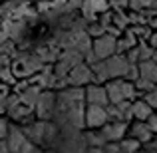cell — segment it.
Masks as SVG:
<instances>
[{"label": "cell", "mask_w": 157, "mask_h": 153, "mask_svg": "<svg viewBox=\"0 0 157 153\" xmlns=\"http://www.w3.org/2000/svg\"><path fill=\"white\" fill-rule=\"evenodd\" d=\"M92 74L96 78V82H105V80H117V78H125L127 70H129V62L125 60V56H111L107 60L96 62L92 64Z\"/></svg>", "instance_id": "6da1fadb"}, {"label": "cell", "mask_w": 157, "mask_h": 153, "mask_svg": "<svg viewBox=\"0 0 157 153\" xmlns=\"http://www.w3.org/2000/svg\"><path fill=\"white\" fill-rule=\"evenodd\" d=\"M105 94H107L109 103L115 105V103L133 100L135 98V86L131 82H125V80H113L105 86Z\"/></svg>", "instance_id": "7a4b0ae2"}, {"label": "cell", "mask_w": 157, "mask_h": 153, "mask_svg": "<svg viewBox=\"0 0 157 153\" xmlns=\"http://www.w3.org/2000/svg\"><path fill=\"white\" fill-rule=\"evenodd\" d=\"M24 135H26V139L32 145H34V143H48V141H52L54 135H56V127L48 121H36L24 131Z\"/></svg>", "instance_id": "3957f363"}, {"label": "cell", "mask_w": 157, "mask_h": 153, "mask_svg": "<svg viewBox=\"0 0 157 153\" xmlns=\"http://www.w3.org/2000/svg\"><path fill=\"white\" fill-rule=\"evenodd\" d=\"M115 36L111 34H104L94 42V50H92V56L96 62H101V60H107V58L115 56Z\"/></svg>", "instance_id": "277c9868"}, {"label": "cell", "mask_w": 157, "mask_h": 153, "mask_svg": "<svg viewBox=\"0 0 157 153\" xmlns=\"http://www.w3.org/2000/svg\"><path fill=\"white\" fill-rule=\"evenodd\" d=\"M34 107H36V113H38L40 121H48L54 115V111H56V96L52 92H40Z\"/></svg>", "instance_id": "5b68a950"}, {"label": "cell", "mask_w": 157, "mask_h": 153, "mask_svg": "<svg viewBox=\"0 0 157 153\" xmlns=\"http://www.w3.org/2000/svg\"><path fill=\"white\" fill-rule=\"evenodd\" d=\"M4 143H6L8 153H20L22 147L28 143V139H26V135H24V129H20V127H8Z\"/></svg>", "instance_id": "8992f818"}, {"label": "cell", "mask_w": 157, "mask_h": 153, "mask_svg": "<svg viewBox=\"0 0 157 153\" xmlns=\"http://www.w3.org/2000/svg\"><path fill=\"white\" fill-rule=\"evenodd\" d=\"M94 80H96V78H94L92 70L86 64H78L68 72V80L66 82H68L70 86H82V84H92Z\"/></svg>", "instance_id": "52a82bcc"}, {"label": "cell", "mask_w": 157, "mask_h": 153, "mask_svg": "<svg viewBox=\"0 0 157 153\" xmlns=\"http://www.w3.org/2000/svg\"><path fill=\"white\" fill-rule=\"evenodd\" d=\"M109 121L105 107H96V105H88V109L84 111V123L90 127H101Z\"/></svg>", "instance_id": "ba28073f"}, {"label": "cell", "mask_w": 157, "mask_h": 153, "mask_svg": "<svg viewBox=\"0 0 157 153\" xmlns=\"http://www.w3.org/2000/svg\"><path fill=\"white\" fill-rule=\"evenodd\" d=\"M84 98L88 100L90 105L96 107H107L109 105V100H107V94L104 86H88V90L84 92Z\"/></svg>", "instance_id": "9c48e42d"}, {"label": "cell", "mask_w": 157, "mask_h": 153, "mask_svg": "<svg viewBox=\"0 0 157 153\" xmlns=\"http://www.w3.org/2000/svg\"><path fill=\"white\" fill-rule=\"evenodd\" d=\"M107 111V117L111 121H121V123H127V119H131V103L129 101H121V103H115V105H107L105 107Z\"/></svg>", "instance_id": "30bf717a"}, {"label": "cell", "mask_w": 157, "mask_h": 153, "mask_svg": "<svg viewBox=\"0 0 157 153\" xmlns=\"http://www.w3.org/2000/svg\"><path fill=\"white\" fill-rule=\"evenodd\" d=\"M127 131V123H121V121H107L104 125V135L105 143H115L119 139H123V133Z\"/></svg>", "instance_id": "8fae6325"}, {"label": "cell", "mask_w": 157, "mask_h": 153, "mask_svg": "<svg viewBox=\"0 0 157 153\" xmlns=\"http://www.w3.org/2000/svg\"><path fill=\"white\" fill-rule=\"evenodd\" d=\"M82 64V54L78 50H72V52H66L64 56L60 58V64H58V70H56V76H66L74 66Z\"/></svg>", "instance_id": "7c38bea8"}, {"label": "cell", "mask_w": 157, "mask_h": 153, "mask_svg": "<svg viewBox=\"0 0 157 153\" xmlns=\"http://www.w3.org/2000/svg\"><path fill=\"white\" fill-rule=\"evenodd\" d=\"M129 135H131V139H135V141H139V143H149L151 139H153V133L149 131V127H147L143 121L133 123Z\"/></svg>", "instance_id": "4fadbf2b"}, {"label": "cell", "mask_w": 157, "mask_h": 153, "mask_svg": "<svg viewBox=\"0 0 157 153\" xmlns=\"http://www.w3.org/2000/svg\"><path fill=\"white\" fill-rule=\"evenodd\" d=\"M137 72H139V78H141V80H147V82H151V84H157V64H153L151 60L137 64Z\"/></svg>", "instance_id": "5bb4252c"}, {"label": "cell", "mask_w": 157, "mask_h": 153, "mask_svg": "<svg viewBox=\"0 0 157 153\" xmlns=\"http://www.w3.org/2000/svg\"><path fill=\"white\" fill-rule=\"evenodd\" d=\"M151 115V107L145 101H135L131 103V117H135L137 121H143Z\"/></svg>", "instance_id": "9a60e30c"}, {"label": "cell", "mask_w": 157, "mask_h": 153, "mask_svg": "<svg viewBox=\"0 0 157 153\" xmlns=\"http://www.w3.org/2000/svg\"><path fill=\"white\" fill-rule=\"evenodd\" d=\"M107 8V2L105 0H84V12H86V16H96L98 12H101V10H105Z\"/></svg>", "instance_id": "2e32d148"}, {"label": "cell", "mask_w": 157, "mask_h": 153, "mask_svg": "<svg viewBox=\"0 0 157 153\" xmlns=\"http://www.w3.org/2000/svg\"><path fill=\"white\" fill-rule=\"evenodd\" d=\"M135 46H137V38H135L131 32L125 38L115 40V52H125V50H131V48H135Z\"/></svg>", "instance_id": "e0dca14e"}, {"label": "cell", "mask_w": 157, "mask_h": 153, "mask_svg": "<svg viewBox=\"0 0 157 153\" xmlns=\"http://www.w3.org/2000/svg\"><path fill=\"white\" fill-rule=\"evenodd\" d=\"M133 50H135V58H137L139 64H141V62L151 60V56H153V48H149L147 44H139V46L133 48Z\"/></svg>", "instance_id": "ac0fdd59"}, {"label": "cell", "mask_w": 157, "mask_h": 153, "mask_svg": "<svg viewBox=\"0 0 157 153\" xmlns=\"http://www.w3.org/2000/svg\"><path fill=\"white\" fill-rule=\"evenodd\" d=\"M86 141L90 143L92 147H104L105 139L101 135V131H92V133H86Z\"/></svg>", "instance_id": "d6986e66"}, {"label": "cell", "mask_w": 157, "mask_h": 153, "mask_svg": "<svg viewBox=\"0 0 157 153\" xmlns=\"http://www.w3.org/2000/svg\"><path fill=\"white\" fill-rule=\"evenodd\" d=\"M119 149L123 153H137L139 151V141H135V139H123L121 145H119Z\"/></svg>", "instance_id": "ffe728a7"}, {"label": "cell", "mask_w": 157, "mask_h": 153, "mask_svg": "<svg viewBox=\"0 0 157 153\" xmlns=\"http://www.w3.org/2000/svg\"><path fill=\"white\" fill-rule=\"evenodd\" d=\"M157 4V0H129V6L133 10H147V8H153Z\"/></svg>", "instance_id": "44dd1931"}, {"label": "cell", "mask_w": 157, "mask_h": 153, "mask_svg": "<svg viewBox=\"0 0 157 153\" xmlns=\"http://www.w3.org/2000/svg\"><path fill=\"white\" fill-rule=\"evenodd\" d=\"M88 32H90V36H94V38H100V36L107 34V28L104 24H92V26L88 28Z\"/></svg>", "instance_id": "7402d4cb"}, {"label": "cell", "mask_w": 157, "mask_h": 153, "mask_svg": "<svg viewBox=\"0 0 157 153\" xmlns=\"http://www.w3.org/2000/svg\"><path fill=\"white\" fill-rule=\"evenodd\" d=\"M137 78H139L137 64H129V70H127V74H125V78H123V80H125V82H135Z\"/></svg>", "instance_id": "603a6c76"}, {"label": "cell", "mask_w": 157, "mask_h": 153, "mask_svg": "<svg viewBox=\"0 0 157 153\" xmlns=\"http://www.w3.org/2000/svg\"><path fill=\"white\" fill-rule=\"evenodd\" d=\"M143 101H145L151 109H153V107L157 109V88L151 90V92H147V96H145V100H143Z\"/></svg>", "instance_id": "cb8c5ba5"}, {"label": "cell", "mask_w": 157, "mask_h": 153, "mask_svg": "<svg viewBox=\"0 0 157 153\" xmlns=\"http://www.w3.org/2000/svg\"><path fill=\"white\" fill-rule=\"evenodd\" d=\"M133 86H135V88H139V90H145V92L155 90V84H151V82H147V80H141V78H137Z\"/></svg>", "instance_id": "d4e9b609"}, {"label": "cell", "mask_w": 157, "mask_h": 153, "mask_svg": "<svg viewBox=\"0 0 157 153\" xmlns=\"http://www.w3.org/2000/svg\"><path fill=\"white\" fill-rule=\"evenodd\" d=\"M145 125L149 127L151 133H157V115H149V117H147V123H145Z\"/></svg>", "instance_id": "484cf974"}, {"label": "cell", "mask_w": 157, "mask_h": 153, "mask_svg": "<svg viewBox=\"0 0 157 153\" xmlns=\"http://www.w3.org/2000/svg\"><path fill=\"white\" fill-rule=\"evenodd\" d=\"M101 149H104V153H119V151H121L117 143H105Z\"/></svg>", "instance_id": "4316f807"}, {"label": "cell", "mask_w": 157, "mask_h": 153, "mask_svg": "<svg viewBox=\"0 0 157 153\" xmlns=\"http://www.w3.org/2000/svg\"><path fill=\"white\" fill-rule=\"evenodd\" d=\"M20 153H44V151H42V149H38V147H36V145H32V143L28 141L26 145L22 147V151H20Z\"/></svg>", "instance_id": "83f0119b"}, {"label": "cell", "mask_w": 157, "mask_h": 153, "mask_svg": "<svg viewBox=\"0 0 157 153\" xmlns=\"http://www.w3.org/2000/svg\"><path fill=\"white\" fill-rule=\"evenodd\" d=\"M6 133H8V123H6V119L0 117V141H4Z\"/></svg>", "instance_id": "f1b7e54d"}, {"label": "cell", "mask_w": 157, "mask_h": 153, "mask_svg": "<svg viewBox=\"0 0 157 153\" xmlns=\"http://www.w3.org/2000/svg\"><path fill=\"white\" fill-rule=\"evenodd\" d=\"M147 151H149V153H157V139L147 143Z\"/></svg>", "instance_id": "f546056e"}, {"label": "cell", "mask_w": 157, "mask_h": 153, "mask_svg": "<svg viewBox=\"0 0 157 153\" xmlns=\"http://www.w3.org/2000/svg\"><path fill=\"white\" fill-rule=\"evenodd\" d=\"M115 6H129V0H113Z\"/></svg>", "instance_id": "4dcf8cb0"}, {"label": "cell", "mask_w": 157, "mask_h": 153, "mask_svg": "<svg viewBox=\"0 0 157 153\" xmlns=\"http://www.w3.org/2000/svg\"><path fill=\"white\" fill-rule=\"evenodd\" d=\"M90 153H104V149H101V147H92Z\"/></svg>", "instance_id": "1f68e13d"}, {"label": "cell", "mask_w": 157, "mask_h": 153, "mask_svg": "<svg viewBox=\"0 0 157 153\" xmlns=\"http://www.w3.org/2000/svg\"><path fill=\"white\" fill-rule=\"evenodd\" d=\"M0 153H8L6 151V143H4V141H0Z\"/></svg>", "instance_id": "d6a6232c"}, {"label": "cell", "mask_w": 157, "mask_h": 153, "mask_svg": "<svg viewBox=\"0 0 157 153\" xmlns=\"http://www.w3.org/2000/svg\"><path fill=\"white\" fill-rule=\"evenodd\" d=\"M151 62H153V64H157V50H153V56H151Z\"/></svg>", "instance_id": "836d02e7"}]
</instances>
